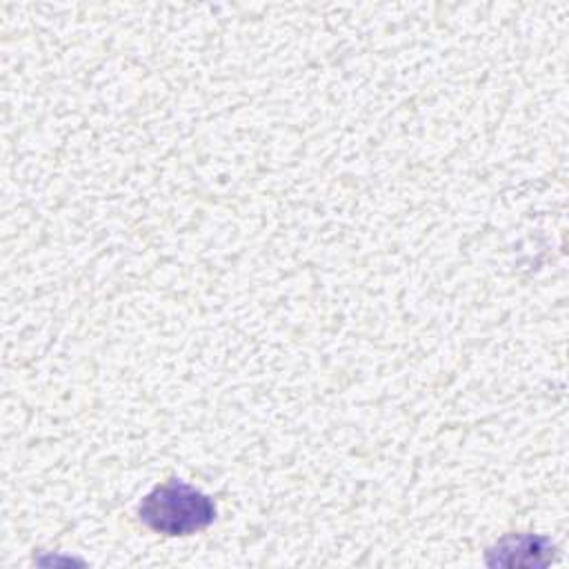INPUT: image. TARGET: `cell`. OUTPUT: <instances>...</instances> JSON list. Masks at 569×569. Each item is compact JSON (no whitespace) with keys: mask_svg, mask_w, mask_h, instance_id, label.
I'll return each mask as SVG.
<instances>
[{"mask_svg":"<svg viewBox=\"0 0 569 569\" xmlns=\"http://www.w3.org/2000/svg\"><path fill=\"white\" fill-rule=\"evenodd\" d=\"M138 513L156 533L189 536L213 522L216 505L200 489L182 480H167L142 498Z\"/></svg>","mask_w":569,"mask_h":569,"instance_id":"1","label":"cell"}]
</instances>
